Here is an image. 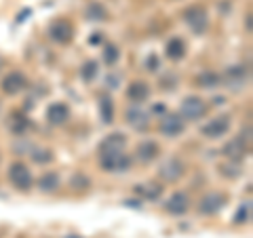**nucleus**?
Here are the masks:
<instances>
[{"instance_id":"1","label":"nucleus","mask_w":253,"mask_h":238,"mask_svg":"<svg viewBox=\"0 0 253 238\" xmlns=\"http://www.w3.org/2000/svg\"><path fill=\"white\" fill-rule=\"evenodd\" d=\"M99 164L104 171L123 173V171H129L131 158L125 150H99Z\"/></svg>"},{"instance_id":"2","label":"nucleus","mask_w":253,"mask_h":238,"mask_svg":"<svg viewBox=\"0 0 253 238\" xmlns=\"http://www.w3.org/2000/svg\"><path fill=\"white\" fill-rule=\"evenodd\" d=\"M184 19L186 23L190 26V30L194 32V34L203 36L205 32L209 28V15H207V9L201 4H194V6H188L184 11Z\"/></svg>"},{"instance_id":"3","label":"nucleus","mask_w":253,"mask_h":238,"mask_svg":"<svg viewBox=\"0 0 253 238\" xmlns=\"http://www.w3.org/2000/svg\"><path fill=\"white\" fill-rule=\"evenodd\" d=\"M49 38L57 44H68L74 38V26L68 19H55L49 26Z\"/></svg>"},{"instance_id":"4","label":"nucleus","mask_w":253,"mask_h":238,"mask_svg":"<svg viewBox=\"0 0 253 238\" xmlns=\"http://www.w3.org/2000/svg\"><path fill=\"white\" fill-rule=\"evenodd\" d=\"M251 133V131H249ZM249 133L245 135V133H241L239 137H234L232 141H228V144L224 146V154L230 158V160H236V162H241L245 156H247V152H249Z\"/></svg>"},{"instance_id":"5","label":"nucleus","mask_w":253,"mask_h":238,"mask_svg":"<svg viewBox=\"0 0 253 238\" xmlns=\"http://www.w3.org/2000/svg\"><path fill=\"white\" fill-rule=\"evenodd\" d=\"M9 179L15 188L21 190V192H28L32 188V173L23 162H13L9 166Z\"/></svg>"},{"instance_id":"6","label":"nucleus","mask_w":253,"mask_h":238,"mask_svg":"<svg viewBox=\"0 0 253 238\" xmlns=\"http://www.w3.org/2000/svg\"><path fill=\"white\" fill-rule=\"evenodd\" d=\"M207 114V104L201 97H186L181 101V118L184 120H199Z\"/></svg>"},{"instance_id":"7","label":"nucleus","mask_w":253,"mask_h":238,"mask_svg":"<svg viewBox=\"0 0 253 238\" xmlns=\"http://www.w3.org/2000/svg\"><path fill=\"white\" fill-rule=\"evenodd\" d=\"M226 202H228V196L224 192H211V194L201 198L199 211L203 213V215H215V213H219L226 207Z\"/></svg>"},{"instance_id":"8","label":"nucleus","mask_w":253,"mask_h":238,"mask_svg":"<svg viewBox=\"0 0 253 238\" xmlns=\"http://www.w3.org/2000/svg\"><path fill=\"white\" fill-rule=\"evenodd\" d=\"M158 129H161L163 135H167V137H179L186 131V120L179 114H165L161 118Z\"/></svg>"},{"instance_id":"9","label":"nucleus","mask_w":253,"mask_h":238,"mask_svg":"<svg viewBox=\"0 0 253 238\" xmlns=\"http://www.w3.org/2000/svg\"><path fill=\"white\" fill-rule=\"evenodd\" d=\"M224 80H226V86H230L234 91L243 89V86H247V80H249V68L247 66L228 68L226 74H224Z\"/></svg>"},{"instance_id":"10","label":"nucleus","mask_w":253,"mask_h":238,"mask_svg":"<svg viewBox=\"0 0 253 238\" xmlns=\"http://www.w3.org/2000/svg\"><path fill=\"white\" fill-rule=\"evenodd\" d=\"M228 129H230V118L228 116H217V118H211V120L201 129V133L205 135V137H209V139H219V137H224V135L228 133Z\"/></svg>"},{"instance_id":"11","label":"nucleus","mask_w":253,"mask_h":238,"mask_svg":"<svg viewBox=\"0 0 253 238\" xmlns=\"http://www.w3.org/2000/svg\"><path fill=\"white\" fill-rule=\"evenodd\" d=\"M181 175H184V164L177 158H167L158 166V177L163 181H177Z\"/></svg>"},{"instance_id":"12","label":"nucleus","mask_w":253,"mask_h":238,"mask_svg":"<svg viewBox=\"0 0 253 238\" xmlns=\"http://www.w3.org/2000/svg\"><path fill=\"white\" fill-rule=\"evenodd\" d=\"M0 86H2V93L6 95H17L28 86V78L21 72H9L2 78V84Z\"/></svg>"},{"instance_id":"13","label":"nucleus","mask_w":253,"mask_h":238,"mask_svg":"<svg viewBox=\"0 0 253 238\" xmlns=\"http://www.w3.org/2000/svg\"><path fill=\"white\" fill-rule=\"evenodd\" d=\"M190 209V200L184 192H175L167 198L165 202V211L171 213V215H184V213Z\"/></svg>"},{"instance_id":"14","label":"nucleus","mask_w":253,"mask_h":238,"mask_svg":"<svg viewBox=\"0 0 253 238\" xmlns=\"http://www.w3.org/2000/svg\"><path fill=\"white\" fill-rule=\"evenodd\" d=\"M163 186L156 184V181H146V184H137L133 188V192H135L139 198H144V200H158V198L163 196Z\"/></svg>"},{"instance_id":"15","label":"nucleus","mask_w":253,"mask_h":238,"mask_svg":"<svg viewBox=\"0 0 253 238\" xmlns=\"http://www.w3.org/2000/svg\"><path fill=\"white\" fill-rule=\"evenodd\" d=\"M126 122L137 131H146L150 124V114L144 112L141 108H129L126 110Z\"/></svg>"},{"instance_id":"16","label":"nucleus","mask_w":253,"mask_h":238,"mask_svg":"<svg viewBox=\"0 0 253 238\" xmlns=\"http://www.w3.org/2000/svg\"><path fill=\"white\" fill-rule=\"evenodd\" d=\"M70 118V108L66 104H51L46 108V120L51 124H66Z\"/></svg>"},{"instance_id":"17","label":"nucleus","mask_w":253,"mask_h":238,"mask_svg":"<svg viewBox=\"0 0 253 238\" xmlns=\"http://www.w3.org/2000/svg\"><path fill=\"white\" fill-rule=\"evenodd\" d=\"M126 97H129L133 104H141V101H146L150 97V86L141 80L131 82L129 89H126Z\"/></svg>"},{"instance_id":"18","label":"nucleus","mask_w":253,"mask_h":238,"mask_svg":"<svg viewBox=\"0 0 253 238\" xmlns=\"http://www.w3.org/2000/svg\"><path fill=\"white\" fill-rule=\"evenodd\" d=\"M158 152H161V148H158L156 141H141V144L137 146V158L144 164L152 162L154 158L158 156Z\"/></svg>"},{"instance_id":"19","label":"nucleus","mask_w":253,"mask_h":238,"mask_svg":"<svg viewBox=\"0 0 253 238\" xmlns=\"http://www.w3.org/2000/svg\"><path fill=\"white\" fill-rule=\"evenodd\" d=\"M9 131L13 135H23L28 131V126H30V120H28V116L26 114H21V112H13L11 118H9Z\"/></svg>"},{"instance_id":"20","label":"nucleus","mask_w":253,"mask_h":238,"mask_svg":"<svg viewBox=\"0 0 253 238\" xmlns=\"http://www.w3.org/2000/svg\"><path fill=\"white\" fill-rule=\"evenodd\" d=\"M165 55H167L171 61H179L186 55L184 40H181V38H171V40L167 42V46H165Z\"/></svg>"},{"instance_id":"21","label":"nucleus","mask_w":253,"mask_h":238,"mask_svg":"<svg viewBox=\"0 0 253 238\" xmlns=\"http://www.w3.org/2000/svg\"><path fill=\"white\" fill-rule=\"evenodd\" d=\"M84 17L91 19V21H106L108 19V9L101 2H97V0H93V2L86 4Z\"/></svg>"},{"instance_id":"22","label":"nucleus","mask_w":253,"mask_h":238,"mask_svg":"<svg viewBox=\"0 0 253 238\" xmlns=\"http://www.w3.org/2000/svg\"><path fill=\"white\" fill-rule=\"evenodd\" d=\"M38 188H41V192H44V194L55 192V190L59 188V175L57 173H44V175L38 179Z\"/></svg>"},{"instance_id":"23","label":"nucleus","mask_w":253,"mask_h":238,"mask_svg":"<svg viewBox=\"0 0 253 238\" xmlns=\"http://www.w3.org/2000/svg\"><path fill=\"white\" fill-rule=\"evenodd\" d=\"M125 148H126V139H125V135H121V133L108 135V137L99 144V150H125Z\"/></svg>"},{"instance_id":"24","label":"nucleus","mask_w":253,"mask_h":238,"mask_svg":"<svg viewBox=\"0 0 253 238\" xmlns=\"http://www.w3.org/2000/svg\"><path fill=\"white\" fill-rule=\"evenodd\" d=\"M99 116L106 124L114 120V104L110 97H99Z\"/></svg>"},{"instance_id":"25","label":"nucleus","mask_w":253,"mask_h":238,"mask_svg":"<svg viewBox=\"0 0 253 238\" xmlns=\"http://www.w3.org/2000/svg\"><path fill=\"white\" fill-rule=\"evenodd\" d=\"M196 84L203 86V89H215L219 84V76L215 72H211V70H207V72H201L196 76Z\"/></svg>"},{"instance_id":"26","label":"nucleus","mask_w":253,"mask_h":238,"mask_svg":"<svg viewBox=\"0 0 253 238\" xmlns=\"http://www.w3.org/2000/svg\"><path fill=\"white\" fill-rule=\"evenodd\" d=\"M99 68H97V61H84L83 68H81V78L84 82H93L95 76H97Z\"/></svg>"},{"instance_id":"27","label":"nucleus","mask_w":253,"mask_h":238,"mask_svg":"<svg viewBox=\"0 0 253 238\" xmlns=\"http://www.w3.org/2000/svg\"><path fill=\"white\" fill-rule=\"evenodd\" d=\"M249 219H251V202L247 200V202H243L239 207V211L234 213V224L241 226V224H247Z\"/></svg>"},{"instance_id":"28","label":"nucleus","mask_w":253,"mask_h":238,"mask_svg":"<svg viewBox=\"0 0 253 238\" xmlns=\"http://www.w3.org/2000/svg\"><path fill=\"white\" fill-rule=\"evenodd\" d=\"M32 154V160H34L36 164H49L53 162V152L51 150H41V148H34V152Z\"/></svg>"},{"instance_id":"29","label":"nucleus","mask_w":253,"mask_h":238,"mask_svg":"<svg viewBox=\"0 0 253 238\" xmlns=\"http://www.w3.org/2000/svg\"><path fill=\"white\" fill-rule=\"evenodd\" d=\"M219 169H221V175H226V177H239L241 175V164L236 160H232L230 164H221Z\"/></svg>"},{"instance_id":"30","label":"nucleus","mask_w":253,"mask_h":238,"mask_svg":"<svg viewBox=\"0 0 253 238\" xmlns=\"http://www.w3.org/2000/svg\"><path fill=\"white\" fill-rule=\"evenodd\" d=\"M118 57H121V53H118V49L114 44H108L104 49V61L108 63V66H114V63L118 61Z\"/></svg>"},{"instance_id":"31","label":"nucleus","mask_w":253,"mask_h":238,"mask_svg":"<svg viewBox=\"0 0 253 238\" xmlns=\"http://www.w3.org/2000/svg\"><path fill=\"white\" fill-rule=\"evenodd\" d=\"M89 186V179H86L84 175H76L74 179H72V188L76 190V188H86Z\"/></svg>"},{"instance_id":"32","label":"nucleus","mask_w":253,"mask_h":238,"mask_svg":"<svg viewBox=\"0 0 253 238\" xmlns=\"http://www.w3.org/2000/svg\"><path fill=\"white\" fill-rule=\"evenodd\" d=\"M106 82H108V86H112V89H116V86H118V76H108L106 78Z\"/></svg>"},{"instance_id":"33","label":"nucleus","mask_w":253,"mask_h":238,"mask_svg":"<svg viewBox=\"0 0 253 238\" xmlns=\"http://www.w3.org/2000/svg\"><path fill=\"white\" fill-rule=\"evenodd\" d=\"M30 15H32V11H30V9H26V11H21V13H19V17H17V21L21 23L23 19H28V17H30Z\"/></svg>"},{"instance_id":"34","label":"nucleus","mask_w":253,"mask_h":238,"mask_svg":"<svg viewBox=\"0 0 253 238\" xmlns=\"http://www.w3.org/2000/svg\"><path fill=\"white\" fill-rule=\"evenodd\" d=\"M99 40H101L99 32H95V36H91V38H89V42H91V44H99Z\"/></svg>"},{"instance_id":"35","label":"nucleus","mask_w":253,"mask_h":238,"mask_svg":"<svg viewBox=\"0 0 253 238\" xmlns=\"http://www.w3.org/2000/svg\"><path fill=\"white\" fill-rule=\"evenodd\" d=\"M148 66H150L148 70H152V72H154V70H156V57H150L148 59Z\"/></svg>"},{"instance_id":"36","label":"nucleus","mask_w":253,"mask_h":238,"mask_svg":"<svg viewBox=\"0 0 253 238\" xmlns=\"http://www.w3.org/2000/svg\"><path fill=\"white\" fill-rule=\"evenodd\" d=\"M154 112H156V114H165V106H163V104H156V106H154Z\"/></svg>"},{"instance_id":"37","label":"nucleus","mask_w":253,"mask_h":238,"mask_svg":"<svg viewBox=\"0 0 253 238\" xmlns=\"http://www.w3.org/2000/svg\"><path fill=\"white\" fill-rule=\"evenodd\" d=\"M247 30L251 32V15H247Z\"/></svg>"},{"instance_id":"38","label":"nucleus","mask_w":253,"mask_h":238,"mask_svg":"<svg viewBox=\"0 0 253 238\" xmlns=\"http://www.w3.org/2000/svg\"><path fill=\"white\" fill-rule=\"evenodd\" d=\"M2 63H4V59H2V57H0V68H2Z\"/></svg>"}]
</instances>
